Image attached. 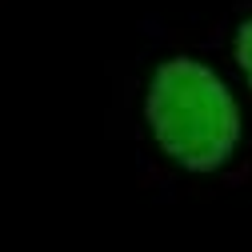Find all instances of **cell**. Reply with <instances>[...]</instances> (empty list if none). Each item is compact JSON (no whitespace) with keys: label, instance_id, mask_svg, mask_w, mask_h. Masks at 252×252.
I'll list each match as a JSON object with an SVG mask.
<instances>
[{"label":"cell","instance_id":"6da1fadb","mask_svg":"<svg viewBox=\"0 0 252 252\" xmlns=\"http://www.w3.org/2000/svg\"><path fill=\"white\" fill-rule=\"evenodd\" d=\"M148 132L188 172H216L240 144V108L228 84L192 56H172L148 80Z\"/></svg>","mask_w":252,"mask_h":252},{"label":"cell","instance_id":"7a4b0ae2","mask_svg":"<svg viewBox=\"0 0 252 252\" xmlns=\"http://www.w3.org/2000/svg\"><path fill=\"white\" fill-rule=\"evenodd\" d=\"M232 52H236V64L244 72V80L252 84V16H244L236 24V36H232Z\"/></svg>","mask_w":252,"mask_h":252}]
</instances>
